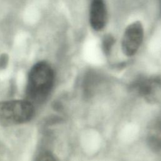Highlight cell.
<instances>
[{"instance_id":"obj_1","label":"cell","mask_w":161,"mask_h":161,"mask_svg":"<svg viewBox=\"0 0 161 161\" xmlns=\"http://www.w3.org/2000/svg\"><path fill=\"white\" fill-rule=\"evenodd\" d=\"M54 77V72L48 64L40 62L34 65L28 75L26 100L31 103L43 102L52 90Z\"/></svg>"},{"instance_id":"obj_2","label":"cell","mask_w":161,"mask_h":161,"mask_svg":"<svg viewBox=\"0 0 161 161\" xmlns=\"http://www.w3.org/2000/svg\"><path fill=\"white\" fill-rule=\"evenodd\" d=\"M35 109L28 100H13L0 102V123L11 125L23 123L31 119Z\"/></svg>"},{"instance_id":"obj_3","label":"cell","mask_w":161,"mask_h":161,"mask_svg":"<svg viewBox=\"0 0 161 161\" xmlns=\"http://www.w3.org/2000/svg\"><path fill=\"white\" fill-rule=\"evenodd\" d=\"M143 28L139 21L130 24L125 29L121 39V50L128 56L134 55L138 50L143 39Z\"/></svg>"},{"instance_id":"obj_4","label":"cell","mask_w":161,"mask_h":161,"mask_svg":"<svg viewBox=\"0 0 161 161\" xmlns=\"http://www.w3.org/2000/svg\"><path fill=\"white\" fill-rule=\"evenodd\" d=\"M138 94L150 101L161 96V77H153L139 80L136 84Z\"/></svg>"},{"instance_id":"obj_5","label":"cell","mask_w":161,"mask_h":161,"mask_svg":"<svg viewBox=\"0 0 161 161\" xmlns=\"http://www.w3.org/2000/svg\"><path fill=\"white\" fill-rule=\"evenodd\" d=\"M107 10L104 0H92L89 12V22L96 31L103 30L107 23Z\"/></svg>"},{"instance_id":"obj_6","label":"cell","mask_w":161,"mask_h":161,"mask_svg":"<svg viewBox=\"0 0 161 161\" xmlns=\"http://www.w3.org/2000/svg\"><path fill=\"white\" fill-rule=\"evenodd\" d=\"M148 147L153 152L161 151V118L154 120L150 124L147 135Z\"/></svg>"},{"instance_id":"obj_7","label":"cell","mask_w":161,"mask_h":161,"mask_svg":"<svg viewBox=\"0 0 161 161\" xmlns=\"http://www.w3.org/2000/svg\"><path fill=\"white\" fill-rule=\"evenodd\" d=\"M114 43V39L110 35H106L103 40V49L105 53L108 54L111 50Z\"/></svg>"},{"instance_id":"obj_8","label":"cell","mask_w":161,"mask_h":161,"mask_svg":"<svg viewBox=\"0 0 161 161\" xmlns=\"http://www.w3.org/2000/svg\"><path fill=\"white\" fill-rule=\"evenodd\" d=\"M35 161H55V159L51 153L48 152H44L41 153L37 157Z\"/></svg>"}]
</instances>
